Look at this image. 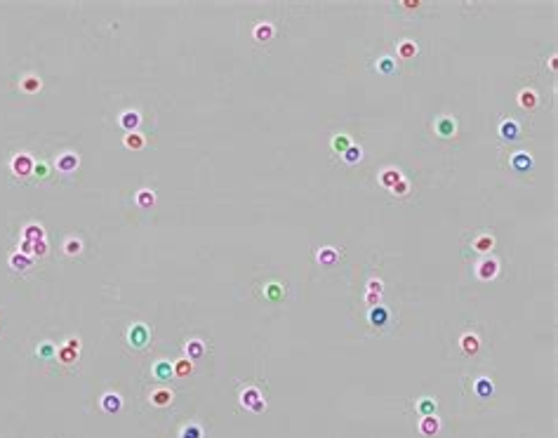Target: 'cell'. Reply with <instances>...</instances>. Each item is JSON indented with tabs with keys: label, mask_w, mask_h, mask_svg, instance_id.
Instances as JSON below:
<instances>
[{
	"label": "cell",
	"mask_w": 558,
	"mask_h": 438,
	"mask_svg": "<svg viewBox=\"0 0 558 438\" xmlns=\"http://www.w3.org/2000/svg\"><path fill=\"white\" fill-rule=\"evenodd\" d=\"M398 54H401V59H412V57L417 54V45H415L412 40H403V43L398 45Z\"/></svg>",
	"instance_id": "d6a6232c"
},
{
	"label": "cell",
	"mask_w": 558,
	"mask_h": 438,
	"mask_svg": "<svg viewBox=\"0 0 558 438\" xmlns=\"http://www.w3.org/2000/svg\"><path fill=\"white\" fill-rule=\"evenodd\" d=\"M144 144H146L144 134H139V132H127V137H125V146H127V149L139 151V149H144Z\"/></svg>",
	"instance_id": "cb8c5ba5"
},
{
	"label": "cell",
	"mask_w": 558,
	"mask_h": 438,
	"mask_svg": "<svg viewBox=\"0 0 558 438\" xmlns=\"http://www.w3.org/2000/svg\"><path fill=\"white\" fill-rule=\"evenodd\" d=\"M172 372H174L177 377L191 375V372H194V361H191V358H181V361H177L174 365H172Z\"/></svg>",
	"instance_id": "d4e9b609"
},
{
	"label": "cell",
	"mask_w": 558,
	"mask_h": 438,
	"mask_svg": "<svg viewBox=\"0 0 558 438\" xmlns=\"http://www.w3.org/2000/svg\"><path fill=\"white\" fill-rule=\"evenodd\" d=\"M139 123H141V115L137 113V111H125V113L120 115V125H123L127 132H132Z\"/></svg>",
	"instance_id": "ac0fdd59"
},
{
	"label": "cell",
	"mask_w": 558,
	"mask_h": 438,
	"mask_svg": "<svg viewBox=\"0 0 558 438\" xmlns=\"http://www.w3.org/2000/svg\"><path fill=\"white\" fill-rule=\"evenodd\" d=\"M341 158H344V163H346V165H356V163H360V158H363V151H360V146L351 144L349 149L341 154Z\"/></svg>",
	"instance_id": "7402d4cb"
},
{
	"label": "cell",
	"mask_w": 558,
	"mask_h": 438,
	"mask_svg": "<svg viewBox=\"0 0 558 438\" xmlns=\"http://www.w3.org/2000/svg\"><path fill=\"white\" fill-rule=\"evenodd\" d=\"M476 273H478L481 280H492V278H497V273H499V261H497L495 257H483L481 264L476 266Z\"/></svg>",
	"instance_id": "277c9868"
},
{
	"label": "cell",
	"mask_w": 558,
	"mask_h": 438,
	"mask_svg": "<svg viewBox=\"0 0 558 438\" xmlns=\"http://www.w3.org/2000/svg\"><path fill=\"white\" fill-rule=\"evenodd\" d=\"M337 259H339V252L334 247H320L318 250V261L323 266H332V264H337Z\"/></svg>",
	"instance_id": "e0dca14e"
},
{
	"label": "cell",
	"mask_w": 558,
	"mask_h": 438,
	"mask_svg": "<svg viewBox=\"0 0 558 438\" xmlns=\"http://www.w3.org/2000/svg\"><path fill=\"white\" fill-rule=\"evenodd\" d=\"M351 144H353V141H351L349 134H334L332 137V151L334 154H344Z\"/></svg>",
	"instance_id": "83f0119b"
},
{
	"label": "cell",
	"mask_w": 558,
	"mask_h": 438,
	"mask_svg": "<svg viewBox=\"0 0 558 438\" xmlns=\"http://www.w3.org/2000/svg\"><path fill=\"white\" fill-rule=\"evenodd\" d=\"M78 163H80L78 154L66 151V154H62V156H57V158H55V168L59 170V172H64V175H71V172H76Z\"/></svg>",
	"instance_id": "5b68a950"
},
{
	"label": "cell",
	"mask_w": 558,
	"mask_h": 438,
	"mask_svg": "<svg viewBox=\"0 0 558 438\" xmlns=\"http://www.w3.org/2000/svg\"><path fill=\"white\" fill-rule=\"evenodd\" d=\"M203 354H205V346H203L201 339H189V342H186V356H189L191 361L201 358Z\"/></svg>",
	"instance_id": "ffe728a7"
},
{
	"label": "cell",
	"mask_w": 558,
	"mask_h": 438,
	"mask_svg": "<svg viewBox=\"0 0 558 438\" xmlns=\"http://www.w3.org/2000/svg\"><path fill=\"white\" fill-rule=\"evenodd\" d=\"M382 287H384V285H382L380 278H370V280H367V292H377V295H382Z\"/></svg>",
	"instance_id": "f35d334b"
},
{
	"label": "cell",
	"mask_w": 558,
	"mask_h": 438,
	"mask_svg": "<svg viewBox=\"0 0 558 438\" xmlns=\"http://www.w3.org/2000/svg\"><path fill=\"white\" fill-rule=\"evenodd\" d=\"M401 179H403V177H401V172H398L396 168L382 170V175H380V182H382V186H384V189H394Z\"/></svg>",
	"instance_id": "5bb4252c"
},
{
	"label": "cell",
	"mask_w": 558,
	"mask_h": 438,
	"mask_svg": "<svg viewBox=\"0 0 558 438\" xmlns=\"http://www.w3.org/2000/svg\"><path fill=\"white\" fill-rule=\"evenodd\" d=\"M127 339H130V344L134 346V349H144L146 342H148V328L146 325H141V323L132 325L130 332H127Z\"/></svg>",
	"instance_id": "52a82bcc"
},
{
	"label": "cell",
	"mask_w": 558,
	"mask_h": 438,
	"mask_svg": "<svg viewBox=\"0 0 558 438\" xmlns=\"http://www.w3.org/2000/svg\"><path fill=\"white\" fill-rule=\"evenodd\" d=\"M417 412L422 417H427V415H436V400L434 398H419L417 400Z\"/></svg>",
	"instance_id": "f546056e"
},
{
	"label": "cell",
	"mask_w": 558,
	"mask_h": 438,
	"mask_svg": "<svg viewBox=\"0 0 558 438\" xmlns=\"http://www.w3.org/2000/svg\"><path fill=\"white\" fill-rule=\"evenodd\" d=\"M499 139H504V141H518V139H520L518 123H516V120H511V118L502 120V123H499Z\"/></svg>",
	"instance_id": "9c48e42d"
},
{
	"label": "cell",
	"mask_w": 558,
	"mask_h": 438,
	"mask_svg": "<svg viewBox=\"0 0 558 438\" xmlns=\"http://www.w3.org/2000/svg\"><path fill=\"white\" fill-rule=\"evenodd\" d=\"M24 236H26V240H31V243H36V240H45L43 226H38V224H29V226H24Z\"/></svg>",
	"instance_id": "f1b7e54d"
},
{
	"label": "cell",
	"mask_w": 558,
	"mask_h": 438,
	"mask_svg": "<svg viewBox=\"0 0 558 438\" xmlns=\"http://www.w3.org/2000/svg\"><path fill=\"white\" fill-rule=\"evenodd\" d=\"M434 130H436V134H438V137L450 139V137H455V132H457V123H455V118L443 115V118H438V120H436Z\"/></svg>",
	"instance_id": "ba28073f"
},
{
	"label": "cell",
	"mask_w": 558,
	"mask_h": 438,
	"mask_svg": "<svg viewBox=\"0 0 558 438\" xmlns=\"http://www.w3.org/2000/svg\"><path fill=\"white\" fill-rule=\"evenodd\" d=\"M459 346H462V351L464 354H476L478 349H481V342H478V337L476 335H471V332H466V335H462V339H459Z\"/></svg>",
	"instance_id": "2e32d148"
},
{
	"label": "cell",
	"mask_w": 558,
	"mask_h": 438,
	"mask_svg": "<svg viewBox=\"0 0 558 438\" xmlns=\"http://www.w3.org/2000/svg\"><path fill=\"white\" fill-rule=\"evenodd\" d=\"M365 304H367V307H377V304H380V295H377V292H367V295H365Z\"/></svg>",
	"instance_id": "ab89813d"
},
{
	"label": "cell",
	"mask_w": 558,
	"mask_h": 438,
	"mask_svg": "<svg viewBox=\"0 0 558 438\" xmlns=\"http://www.w3.org/2000/svg\"><path fill=\"white\" fill-rule=\"evenodd\" d=\"M273 38V26L271 24H257L255 26V40L257 43H266Z\"/></svg>",
	"instance_id": "603a6c76"
},
{
	"label": "cell",
	"mask_w": 558,
	"mask_h": 438,
	"mask_svg": "<svg viewBox=\"0 0 558 438\" xmlns=\"http://www.w3.org/2000/svg\"><path fill=\"white\" fill-rule=\"evenodd\" d=\"M549 66H551V69H553V71H556V66H558V57H556V54H553V57H551Z\"/></svg>",
	"instance_id": "b9f144b4"
},
{
	"label": "cell",
	"mask_w": 558,
	"mask_h": 438,
	"mask_svg": "<svg viewBox=\"0 0 558 438\" xmlns=\"http://www.w3.org/2000/svg\"><path fill=\"white\" fill-rule=\"evenodd\" d=\"M78 351H80V339L78 337H71L66 344L57 351V358L64 363V365H73L78 361Z\"/></svg>",
	"instance_id": "6da1fadb"
},
{
	"label": "cell",
	"mask_w": 558,
	"mask_h": 438,
	"mask_svg": "<svg viewBox=\"0 0 558 438\" xmlns=\"http://www.w3.org/2000/svg\"><path fill=\"white\" fill-rule=\"evenodd\" d=\"M137 205H139V208H144V210L153 208V205H155V193L148 191V189H141V191L137 193Z\"/></svg>",
	"instance_id": "4316f807"
},
{
	"label": "cell",
	"mask_w": 558,
	"mask_h": 438,
	"mask_svg": "<svg viewBox=\"0 0 558 438\" xmlns=\"http://www.w3.org/2000/svg\"><path fill=\"white\" fill-rule=\"evenodd\" d=\"M179 438H203V429L198 424H186L181 429V433H179Z\"/></svg>",
	"instance_id": "836d02e7"
},
{
	"label": "cell",
	"mask_w": 558,
	"mask_h": 438,
	"mask_svg": "<svg viewBox=\"0 0 558 438\" xmlns=\"http://www.w3.org/2000/svg\"><path fill=\"white\" fill-rule=\"evenodd\" d=\"M473 391L478 398H490L492 393H495V384H492V379L488 377H478L476 382H473Z\"/></svg>",
	"instance_id": "7c38bea8"
},
{
	"label": "cell",
	"mask_w": 558,
	"mask_h": 438,
	"mask_svg": "<svg viewBox=\"0 0 558 438\" xmlns=\"http://www.w3.org/2000/svg\"><path fill=\"white\" fill-rule=\"evenodd\" d=\"M377 71H380V73H394L396 71V64H394V59H391V57H382L380 62H377Z\"/></svg>",
	"instance_id": "d590c367"
},
{
	"label": "cell",
	"mask_w": 558,
	"mask_h": 438,
	"mask_svg": "<svg viewBox=\"0 0 558 438\" xmlns=\"http://www.w3.org/2000/svg\"><path fill=\"white\" fill-rule=\"evenodd\" d=\"M38 356L40 358H52V356H57V349L50 344V342H45V344L38 346Z\"/></svg>",
	"instance_id": "8d00e7d4"
},
{
	"label": "cell",
	"mask_w": 558,
	"mask_h": 438,
	"mask_svg": "<svg viewBox=\"0 0 558 438\" xmlns=\"http://www.w3.org/2000/svg\"><path fill=\"white\" fill-rule=\"evenodd\" d=\"M40 87H43V83H40V78H38V76H26V78L22 80V90H24V92H29V94L38 92Z\"/></svg>",
	"instance_id": "4dcf8cb0"
},
{
	"label": "cell",
	"mask_w": 558,
	"mask_h": 438,
	"mask_svg": "<svg viewBox=\"0 0 558 438\" xmlns=\"http://www.w3.org/2000/svg\"><path fill=\"white\" fill-rule=\"evenodd\" d=\"M10 266H12V269H29V266H31V257H24L22 252H15L12 254V257H10Z\"/></svg>",
	"instance_id": "1f68e13d"
},
{
	"label": "cell",
	"mask_w": 558,
	"mask_h": 438,
	"mask_svg": "<svg viewBox=\"0 0 558 438\" xmlns=\"http://www.w3.org/2000/svg\"><path fill=\"white\" fill-rule=\"evenodd\" d=\"M170 400H172L170 389H158V391H153V393H151V403H153L155 407H165V405H170Z\"/></svg>",
	"instance_id": "44dd1931"
},
{
	"label": "cell",
	"mask_w": 558,
	"mask_h": 438,
	"mask_svg": "<svg viewBox=\"0 0 558 438\" xmlns=\"http://www.w3.org/2000/svg\"><path fill=\"white\" fill-rule=\"evenodd\" d=\"M419 431L424 433V436H436L438 431H441V419L436 415H427V417H422V422H419Z\"/></svg>",
	"instance_id": "8fae6325"
},
{
	"label": "cell",
	"mask_w": 558,
	"mask_h": 438,
	"mask_svg": "<svg viewBox=\"0 0 558 438\" xmlns=\"http://www.w3.org/2000/svg\"><path fill=\"white\" fill-rule=\"evenodd\" d=\"M153 375H155V379L165 382V379H170L174 372H172V365L167 361H158L155 363V368H153Z\"/></svg>",
	"instance_id": "484cf974"
},
{
	"label": "cell",
	"mask_w": 558,
	"mask_h": 438,
	"mask_svg": "<svg viewBox=\"0 0 558 438\" xmlns=\"http://www.w3.org/2000/svg\"><path fill=\"white\" fill-rule=\"evenodd\" d=\"M518 106H520V108H525V111L535 108V106H537V94H535V90H523V92L518 94Z\"/></svg>",
	"instance_id": "d6986e66"
},
{
	"label": "cell",
	"mask_w": 558,
	"mask_h": 438,
	"mask_svg": "<svg viewBox=\"0 0 558 438\" xmlns=\"http://www.w3.org/2000/svg\"><path fill=\"white\" fill-rule=\"evenodd\" d=\"M120 407H123V398H120L118 393H104V396H101V410H104V412L113 415Z\"/></svg>",
	"instance_id": "4fadbf2b"
},
{
	"label": "cell",
	"mask_w": 558,
	"mask_h": 438,
	"mask_svg": "<svg viewBox=\"0 0 558 438\" xmlns=\"http://www.w3.org/2000/svg\"><path fill=\"white\" fill-rule=\"evenodd\" d=\"M80 250H83V243L78 238H69L64 243V252L71 254V257H73V254H80Z\"/></svg>",
	"instance_id": "e575fe53"
},
{
	"label": "cell",
	"mask_w": 558,
	"mask_h": 438,
	"mask_svg": "<svg viewBox=\"0 0 558 438\" xmlns=\"http://www.w3.org/2000/svg\"><path fill=\"white\" fill-rule=\"evenodd\" d=\"M367 321H370L372 328H384L389 323V309L384 304H377V307L370 309V314H367Z\"/></svg>",
	"instance_id": "30bf717a"
},
{
	"label": "cell",
	"mask_w": 558,
	"mask_h": 438,
	"mask_svg": "<svg viewBox=\"0 0 558 438\" xmlns=\"http://www.w3.org/2000/svg\"><path fill=\"white\" fill-rule=\"evenodd\" d=\"M532 165H535V161H532V156L527 154V151H518V154L511 156V170H513V172H518V175L530 172V170H532Z\"/></svg>",
	"instance_id": "8992f818"
},
{
	"label": "cell",
	"mask_w": 558,
	"mask_h": 438,
	"mask_svg": "<svg viewBox=\"0 0 558 438\" xmlns=\"http://www.w3.org/2000/svg\"><path fill=\"white\" fill-rule=\"evenodd\" d=\"M492 247H495V238H492L490 233H481L478 238L473 240V250H476V252H481V254L492 252Z\"/></svg>",
	"instance_id": "9a60e30c"
},
{
	"label": "cell",
	"mask_w": 558,
	"mask_h": 438,
	"mask_svg": "<svg viewBox=\"0 0 558 438\" xmlns=\"http://www.w3.org/2000/svg\"><path fill=\"white\" fill-rule=\"evenodd\" d=\"M403 8L415 10V8H419V3H417V0H415V3H412V0H405V3H403Z\"/></svg>",
	"instance_id": "60d3db41"
},
{
	"label": "cell",
	"mask_w": 558,
	"mask_h": 438,
	"mask_svg": "<svg viewBox=\"0 0 558 438\" xmlns=\"http://www.w3.org/2000/svg\"><path fill=\"white\" fill-rule=\"evenodd\" d=\"M33 170H36V163L29 154H17L12 158V172H15L17 177H29Z\"/></svg>",
	"instance_id": "7a4b0ae2"
},
{
	"label": "cell",
	"mask_w": 558,
	"mask_h": 438,
	"mask_svg": "<svg viewBox=\"0 0 558 438\" xmlns=\"http://www.w3.org/2000/svg\"><path fill=\"white\" fill-rule=\"evenodd\" d=\"M391 191H394L396 196H405V193L410 191V184H408V182H405V179H401V182H398V184H396L394 189H391Z\"/></svg>",
	"instance_id": "74e56055"
},
{
	"label": "cell",
	"mask_w": 558,
	"mask_h": 438,
	"mask_svg": "<svg viewBox=\"0 0 558 438\" xmlns=\"http://www.w3.org/2000/svg\"><path fill=\"white\" fill-rule=\"evenodd\" d=\"M241 403H243V407H248L252 412H262L264 407H266V403L262 400V396H259V391H257L255 386H250V389H245V391L241 393Z\"/></svg>",
	"instance_id": "3957f363"
}]
</instances>
